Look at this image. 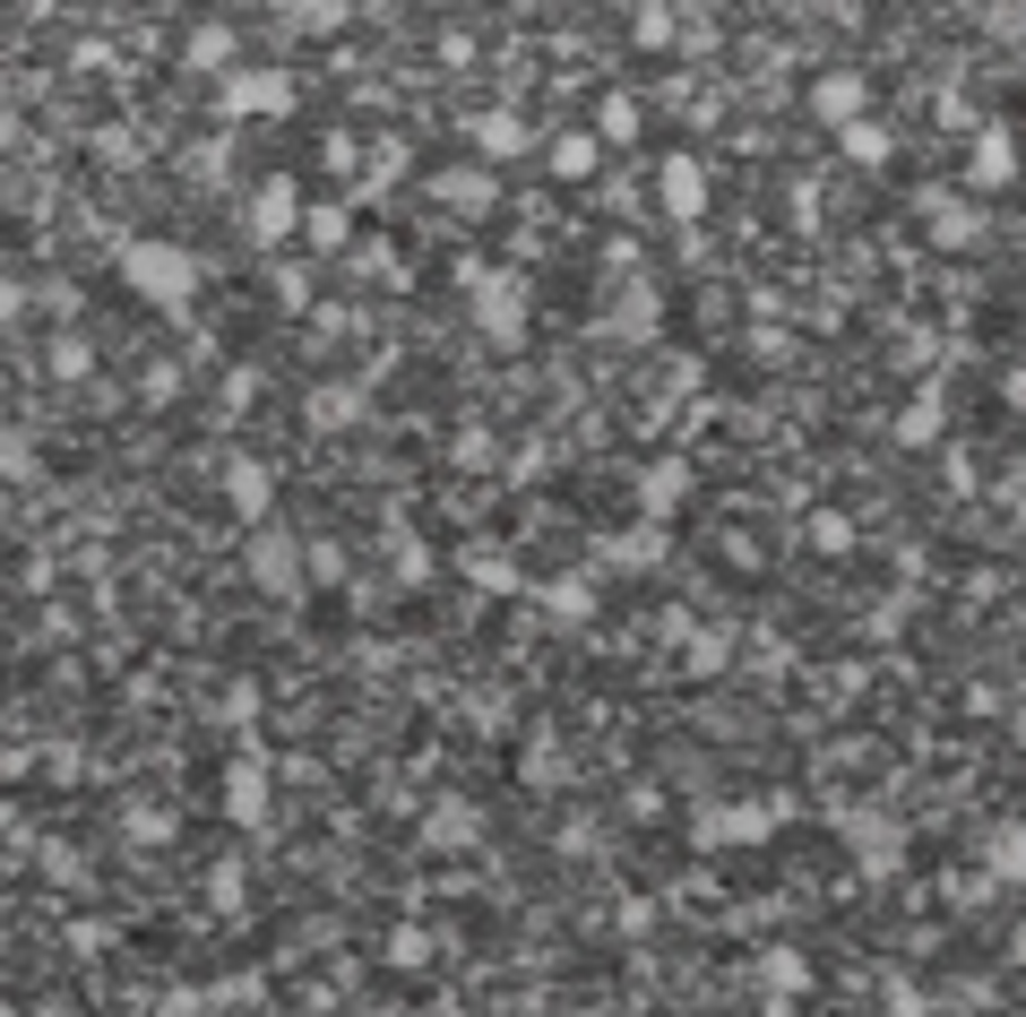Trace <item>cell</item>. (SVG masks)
<instances>
[{
	"label": "cell",
	"instance_id": "6da1fadb",
	"mask_svg": "<svg viewBox=\"0 0 1026 1017\" xmlns=\"http://www.w3.org/2000/svg\"><path fill=\"white\" fill-rule=\"evenodd\" d=\"M138 276L165 285V294H182V285H190V260H147V251H138Z\"/></svg>",
	"mask_w": 1026,
	"mask_h": 1017
}]
</instances>
